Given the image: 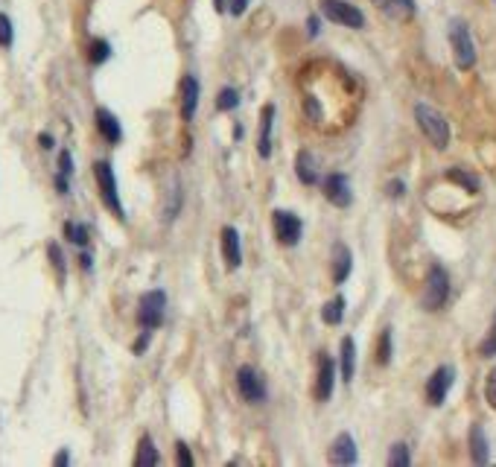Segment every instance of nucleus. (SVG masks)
<instances>
[{
    "mask_svg": "<svg viewBox=\"0 0 496 467\" xmlns=\"http://www.w3.org/2000/svg\"><path fill=\"white\" fill-rule=\"evenodd\" d=\"M414 120H418L421 132L426 134V141L435 149H447L450 146V123L444 120V114L438 108H432L426 103H418V105H414Z\"/></svg>",
    "mask_w": 496,
    "mask_h": 467,
    "instance_id": "f257e3e1",
    "label": "nucleus"
},
{
    "mask_svg": "<svg viewBox=\"0 0 496 467\" xmlns=\"http://www.w3.org/2000/svg\"><path fill=\"white\" fill-rule=\"evenodd\" d=\"M447 301H450V271L441 263H435V266H429L421 304H424V309H429V313H438Z\"/></svg>",
    "mask_w": 496,
    "mask_h": 467,
    "instance_id": "f03ea898",
    "label": "nucleus"
},
{
    "mask_svg": "<svg viewBox=\"0 0 496 467\" xmlns=\"http://www.w3.org/2000/svg\"><path fill=\"white\" fill-rule=\"evenodd\" d=\"M450 47H452V58L459 65V70H470L476 65V44L462 18H452L450 21Z\"/></svg>",
    "mask_w": 496,
    "mask_h": 467,
    "instance_id": "7ed1b4c3",
    "label": "nucleus"
},
{
    "mask_svg": "<svg viewBox=\"0 0 496 467\" xmlns=\"http://www.w3.org/2000/svg\"><path fill=\"white\" fill-rule=\"evenodd\" d=\"M94 175H96V184H99V196H103L106 207L114 213L117 219H126L123 205H120V193H117V179H114V169L108 161H96L94 164Z\"/></svg>",
    "mask_w": 496,
    "mask_h": 467,
    "instance_id": "20e7f679",
    "label": "nucleus"
},
{
    "mask_svg": "<svg viewBox=\"0 0 496 467\" xmlns=\"http://www.w3.org/2000/svg\"><path fill=\"white\" fill-rule=\"evenodd\" d=\"M322 15L333 24H342L348 30H362L365 27V15L356 9L348 0H322Z\"/></svg>",
    "mask_w": 496,
    "mask_h": 467,
    "instance_id": "39448f33",
    "label": "nucleus"
},
{
    "mask_svg": "<svg viewBox=\"0 0 496 467\" xmlns=\"http://www.w3.org/2000/svg\"><path fill=\"white\" fill-rule=\"evenodd\" d=\"M164 313H167V295L161 289H152L141 298V307H137V324L144 330H155L164 324Z\"/></svg>",
    "mask_w": 496,
    "mask_h": 467,
    "instance_id": "423d86ee",
    "label": "nucleus"
},
{
    "mask_svg": "<svg viewBox=\"0 0 496 467\" xmlns=\"http://www.w3.org/2000/svg\"><path fill=\"white\" fill-rule=\"evenodd\" d=\"M272 228H274V237L281 245H298L301 243V234H304V222L295 217L292 210H274L272 213Z\"/></svg>",
    "mask_w": 496,
    "mask_h": 467,
    "instance_id": "0eeeda50",
    "label": "nucleus"
},
{
    "mask_svg": "<svg viewBox=\"0 0 496 467\" xmlns=\"http://www.w3.org/2000/svg\"><path fill=\"white\" fill-rule=\"evenodd\" d=\"M455 383V368L452 365H438L426 380V403L429 406H441L450 395V388Z\"/></svg>",
    "mask_w": 496,
    "mask_h": 467,
    "instance_id": "6e6552de",
    "label": "nucleus"
},
{
    "mask_svg": "<svg viewBox=\"0 0 496 467\" xmlns=\"http://www.w3.org/2000/svg\"><path fill=\"white\" fill-rule=\"evenodd\" d=\"M236 388H240V395H243V400L246 403H263L266 400V383H263V377L254 371V368H248V365H243L240 371H236Z\"/></svg>",
    "mask_w": 496,
    "mask_h": 467,
    "instance_id": "1a4fd4ad",
    "label": "nucleus"
},
{
    "mask_svg": "<svg viewBox=\"0 0 496 467\" xmlns=\"http://www.w3.org/2000/svg\"><path fill=\"white\" fill-rule=\"evenodd\" d=\"M322 190H324V199L336 207H348L353 202V193H350V181L345 172H330L324 175L322 181Z\"/></svg>",
    "mask_w": 496,
    "mask_h": 467,
    "instance_id": "9d476101",
    "label": "nucleus"
},
{
    "mask_svg": "<svg viewBox=\"0 0 496 467\" xmlns=\"http://www.w3.org/2000/svg\"><path fill=\"white\" fill-rule=\"evenodd\" d=\"M333 385H336V359L322 354L319 357V377H315V400L327 403L333 395Z\"/></svg>",
    "mask_w": 496,
    "mask_h": 467,
    "instance_id": "9b49d317",
    "label": "nucleus"
},
{
    "mask_svg": "<svg viewBox=\"0 0 496 467\" xmlns=\"http://www.w3.org/2000/svg\"><path fill=\"white\" fill-rule=\"evenodd\" d=\"M220 243H222L225 266H228L231 271H234V269H240V263H243V243H240V234H236V228L225 225V228H222Z\"/></svg>",
    "mask_w": 496,
    "mask_h": 467,
    "instance_id": "f8f14e48",
    "label": "nucleus"
},
{
    "mask_svg": "<svg viewBox=\"0 0 496 467\" xmlns=\"http://www.w3.org/2000/svg\"><path fill=\"white\" fill-rule=\"evenodd\" d=\"M330 464H356V459H360V453H356V441L350 433H342L339 438H336L330 444Z\"/></svg>",
    "mask_w": 496,
    "mask_h": 467,
    "instance_id": "ddd939ff",
    "label": "nucleus"
},
{
    "mask_svg": "<svg viewBox=\"0 0 496 467\" xmlns=\"http://www.w3.org/2000/svg\"><path fill=\"white\" fill-rule=\"evenodd\" d=\"M178 91H182V120L190 123L196 117V108H198V82L196 76H184L182 85H178Z\"/></svg>",
    "mask_w": 496,
    "mask_h": 467,
    "instance_id": "4468645a",
    "label": "nucleus"
},
{
    "mask_svg": "<svg viewBox=\"0 0 496 467\" xmlns=\"http://www.w3.org/2000/svg\"><path fill=\"white\" fill-rule=\"evenodd\" d=\"M371 4L380 9L383 15H388L391 21H412L414 18V0H371Z\"/></svg>",
    "mask_w": 496,
    "mask_h": 467,
    "instance_id": "2eb2a0df",
    "label": "nucleus"
},
{
    "mask_svg": "<svg viewBox=\"0 0 496 467\" xmlns=\"http://www.w3.org/2000/svg\"><path fill=\"white\" fill-rule=\"evenodd\" d=\"M350 269H353V255L345 243H336L333 245V283H345L350 278Z\"/></svg>",
    "mask_w": 496,
    "mask_h": 467,
    "instance_id": "dca6fc26",
    "label": "nucleus"
},
{
    "mask_svg": "<svg viewBox=\"0 0 496 467\" xmlns=\"http://www.w3.org/2000/svg\"><path fill=\"white\" fill-rule=\"evenodd\" d=\"M96 129H99V134L114 146V143H120V138H123V129H120V120L108 111V108H96Z\"/></svg>",
    "mask_w": 496,
    "mask_h": 467,
    "instance_id": "f3484780",
    "label": "nucleus"
},
{
    "mask_svg": "<svg viewBox=\"0 0 496 467\" xmlns=\"http://www.w3.org/2000/svg\"><path fill=\"white\" fill-rule=\"evenodd\" d=\"M470 459H473V464H488L490 461V447H488V435L482 430V423L470 426Z\"/></svg>",
    "mask_w": 496,
    "mask_h": 467,
    "instance_id": "a211bd4d",
    "label": "nucleus"
},
{
    "mask_svg": "<svg viewBox=\"0 0 496 467\" xmlns=\"http://www.w3.org/2000/svg\"><path fill=\"white\" fill-rule=\"evenodd\" d=\"M272 126H274V105H266L260 111V134H257V152H260V158L272 155Z\"/></svg>",
    "mask_w": 496,
    "mask_h": 467,
    "instance_id": "6ab92c4d",
    "label": "nucleus"
},
{
    "mask_svg": "<svg viewBox=\"0 0 496 467\" xmlns=\"http://www.w3.org/2000/svg\"><path fill=\"white\" fill-rule=\"evenodd\" d=\"M295 172H298V181L307 184V187L319 181V169H315V158H312L310 149H301L295 155Z\"/></svg>",
    "mask_w": 496,
    "mask_h": 467,
    "instance_id": "aec40b11",
    "label": "nucleus"
},
{
    "mask_svg": "<svg viewBox=\"0 0 496 467\" xmlns=\"http://www.w3.org/2000/svg\"><path fill=\"white\" fill-rule=\"evenodd\" d=\"M353 365H356V345L350 336L342 339V350H339V374L345 383L353 380Z\"/></svg>",
    "mask_w": 496,
    "mask_h": 467,
    "instance_id": "412c9836",
    "label": "nucleus"
},
{
    "mask_svg": "<svg viewBox=\"0 0 496 467\" xmlns=\"http://www.w3.org/2000/svg\"><path fill=\"white\" fill-rule=\"evenodd\" d=\"M155 464H161V456H158L155 450V444L149 435L141 438V444H137V456H134V467H155Z\"/></svg>",
    "mask_w": 496,
    "mask_h": 467,
    "instance_id": "4be33fe9",
    "label": "nucleus"
},
{
    "mask_svg": "<svg viewBox=\"0 0 496 467\" xmlns=\"http://www.w3.org/2000/svg\"><path fill=\"white\" fill-rule=\"evenodd\" d=\"M342 319H345V298L336 295V298H330L322 307V321L330 324V327H336V324H342Z\"/></svg>",
    "mask_w": 496,
    "mask_h": 467,
    "instance_id": "5701e85b",
    "label": "nucleus"
},
{
    "mask_svg": "<svg viewBox=\"0 0 496 467\" xmlns=\"http://www.w3.org/2000/svg\"><path fill=\"white\" fill-rule=\"evenodd\" d=\"M108 58H111L108 41H103V38H94V41L88 44V62L91 65H103V62H108Z\"/></svg>",
    "mask_w": 496,
    "mask_h": 467,
    "instance_id": "b1692460",
    "label": "nucleus"
},
{
    "mask_svg": "<svg viewBox=\"0 0 496 467\" xmlns=\"http://www.w3.org/2000/svg\"><path fill=\"white\" fill-rule=\"evenodd\" d=\"M447 179L455 181V184H462L467 193H476V190H479V179H476V175H470V172H464V169H459V167L447 169Z\"/></svg>",
    "mask_w": 496,
    "mask_h": 467,
    "instance_id": "393cba45",
    "label": "nucleus"
},
{
    "mask_svg": "<svg viewBox=\"0 0 496 467\" xmlns=\"http://www.w3.org/2000/svg\"><path fill=\"white\" fill-rule=\"evenodd\" d=\"M388 464H391V467H409V464H412V453H409V444H403V441L391 444V453H388Z\"/></svg>",
    "mask_w": 496,
    "mask_h": 467,
    "instance_id": "a878e982",
    "label": "nucleus"
},
{
    "mask_svg": "<svg viewBox=\"0 0 496 467\" xmlns=\"http://www.w3.org/2000/svg\"><path fill=\"white\" fill-rule=\"evenodd\" d=\"M236 105H240V94L234 88H222L220 96H216V111H234Z\"/></svg>",
    "mask_w": 496,
    "mask_h": 467,
    "instance_id": "bb28decb",
    "label": "nucleus"
},
{
    "mask_svg": "<svg viewBox=\"0 0 496 467\" xmlns=\"http://www.w3.org/2000/svg\"><path fill=\"white\" fill-rule=\"evenodd\" d=\"M391 362V330L386 327L380 342H376V365H388Z\"/></svg>",
    "mask_w": 496,
    "mask_h": 467,
    "instance_id": "cd10ccee",
    "label": "nucleus"
},
{
    "mask_svg": "<svg viewBox=\"0 0 496 467\" xmlns=\"http://www.w3.org/2000/svg\"><path fill=\"white\" fill-rule=\"evenodd\" d=\"M65 237L73 243V245H88V228L85 225H73V222H65Z\"/></svg>",
    "mask_w": 496,
    "mask_h": 467,
    "instance_id": "c85d7f7f",
    "label": "nucleus"
},
{
    "mask_svg": "<svg viewBox=\"0 0 496 467\" xmlns=\"http://www.w3.org/2000/svg\"><path fill=\"white\" fill-rule=\"evenodd\" d=\"M479 354L482 357H496V313H493V321H490V330H488L485 342L479 345Z\"/></svg>",
    "mask_w": 496,
    "mask_h": 467,
    "instance_id": "c756f323",
    "label": "nucleus"
},
{
    "mask_svg": "<svg viewBox=\"0 0 496 467\" xmlns=\"http://www.w3.org/2000/svg\"><path fill=\"white\" fill-rule=\"evenodd\" d=\"M12 41H15L12 21H9V15L0 12V47H12Z\"/></svg>",
    "mask_w": 496,
    "mask_h": 467,
    "instance_id": "7c9ffc66",
    "label": "nucleus"
},
{
    "mask_svg": "<svg viewBox=\"0 0 496 467\" xmlns=\"http://www.w3.org/2000/svg\"><path fill=\"white\" fill-rule=\"evenodd\" d=\"M47 255H50L53 269L58 271V278H65V257H62V248H58L56 243H50V245H47Z\"/></svg>",
    "mask_w": 496,
    "mask_h": 467,
    "instance_id": "2f4dec72",
    "label": "nucleus"
},
{
    "mask_svg": "<svg viewBox=\"0 0 496 467\" xmlns=\"http://www.w3.org/2000/svg\"><path fill=\"white\" fill-rule=\"evenodd\" d=\"M485 400L496 409V368H490V374L485 380Z\"/></svg>",
    "mask_w": 496,
    "mask_h": 467,
    "instance_id": "473e14b6",
    "label": "nucleus"
},
{
    "mask_svg": "<svg viewBox=\"0 0 496 467\" xmlns=\"http://www.w3.org/2000/svg\"><path fill=\"white\" fill-rule=\"evenodd\" d=\"M386 193H388L391 199H400L403 193H406V181H403V179H391V181L386 184Z\"/></svg>",
    "mask_w": 496,
    "mask_h": 467,
    "instance_id": "72a5a7b5",
    "label": "nucleus"
},
{
    "mask_svg": "<svg viewBox=\"0 0 496 467\" xmlns=\"http://www.w3.org/2000/svg\"><path fill=\"white\" fill-rule=\"evenodd\" d=\"M175 456H178V464H182V467H193V456H190V450H187L184 441L175 444Z\"/></svg>",
    "mask_w": 496,
    "mask_h": 467,
    "instance_id": "f704fd0d",
    "label": "nucleus"
},
{
    "mask_svg": "<svg viewBox=\"0 0 496 467\" xmlns=\"http://www.w3.org/2000/svg\"><path fill=\"white\" fill-rule=\"evenodd\" d=\"M58 172H65V175L73 172V158H70V152H68V149H65L62 155H58Z\"/></svg>",
    "mask_w": 496,
    "mask_h": 467,
    "instance_id": "c9c22d12",
    "label": "nucleus"
},
{
    "mask_svg": "<svg viewBox=\"0 0 496 467\" xmlns=\"http://www.w3.org/2000/svg\"><path fill=\"white\" fill-rule=\"evenodd\" d=\"M248 4H251V0H231V4H228V12H231V15H243V12L248 9Z\"/></svg>",
    "mask_w": 496,
    "mask_h": 467,
    "instance_id": "e433bc0d",
    "label": "nucleus"
},
{
    "mask_svg": "<svg viewBox=\"0 0 496 467\" xmlns=\"http://www.w3.org/2000/svg\"><path fill=\"white\" fill-rule=\"evenodd\" d=\"M149 336H152V330H144V336L134 342V354H144V350H146V345H149Z\"/></svg>",
    "mask_w": 496,
    "mask_h": 467,
    "instance_id": "4c0bfd02",
    "label": "nucleus"
},
{
    "mask_svg": "<svg viewBox=\"0 0 496 467\" xmlns=\"http://www.w3.org/2000/svg\"><path fill=\"white\" fill-rule=\"evenodd\" d=\"M53 464H56V467H65V464H70V453H68V450H58V453H56V459H53Z\"/></svg>",
    "mask_w": 496,
    "mask_h": 467,
    "instance_id": "58836bf2",
    "label": "nucleus"
},
{
    "mask_svg": "<svg viewBox=\"0 0 496 467\" xmlns=\"http://www.w3.org/2000/svg\"><path fill=\"white\" fill-rule=\"evenodd\" d=\"M319 30H322V27H319V18H312V15H310V18H307V32L315 38V35H319Z\"/></svg>",
    "mask_w": 496,
    "mask_h": 467,
    "instance_id": "ea45409f",
    "label": "nucleus"
},
{
    "mask_svg": "<svg viewBox=\"0 0 496 467\" xmlns=\"http://www.w3.org/2000/svg\"><path fill=\"white\" fill-rule=\"evenodd\" d=\"M56 190H58V193H68V190H70V187H68V179H65V172H58V175H56Z\"/></svg>",
    "mask_w": 496,
    "mask_h": 467,
    "instance_id": "a19ab883",
    "label": "nucleus"
},
{
    "mask_svg": "<svg viewBox=\"0 0 496 467\" xmlns=\"http://www.w3.org/2000/svg\"><path fill=\"white\" fill-rule=\"evenodd\" d=\"M38 143H42V149H53V146H56L50 134H38Z\"/></svg>",
    "mask_w": 496,
    "mask_h": 467,
    "instance_id": "79ce46f5",
    "label": "nucleus"
},
{
    "mask_svg": "<svg viewBox=\"0 0 496 467\" xmlns=\"http://www.w3.org/2000/svg\"><path fill=\"white\" fill-rule=\"evenodd\" d=\"M213 9L216 12H225L228 9V0H213Z\"/></svg>",
    "mask_w": 496,
    "mask_h": 467,
    "instance_id": "37998d69",
    "label": "nucleus"
},
{
    "mask_svg": "<svg viewBox=\"0 0 496 467\" xmlns=\"http://www.w3.org/2000/svg\"><path fill=\"white\" fill-rule=\"evenodd\" d=\"M79 260H82V269H91V266H94V260H91V255H82V257H79Z\"/></svg>",
    "mask_w": 496,
    "mask_h": 467,
    "instance_id": "c03bdc74",
    "label": "nucleus"
}]
</instances>
